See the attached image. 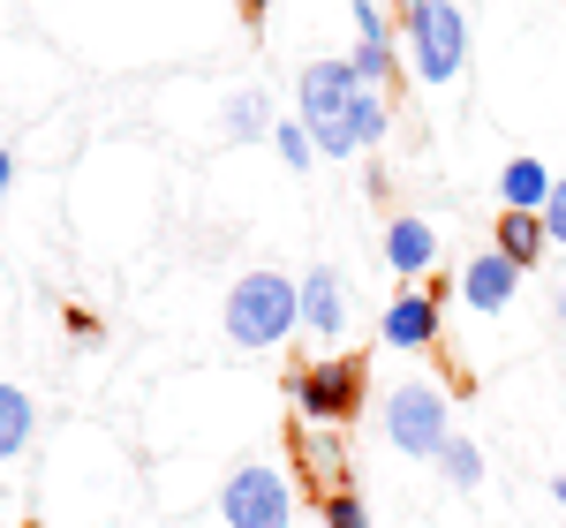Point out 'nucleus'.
<instances>
[{
	"label": "nucleus",
	"instance_id": "f257e3e1",
	"mask_svg": "<svg viewBox=\"0 0 566 528\" xmlns=\"http://www.w3.org/2000/svg\"><path fill=\"white\" fill-rule=\"evenodd\" d=\"M287 332H303V279H287V272H272V264L242 272V279L227 287V340L264 355V348H280Z\"/></svg>",
	"mask_w": 566,
	"mask_h": 528
},
{
	"label": "nucleus",
	"instance_id": "f03ea898",
	"mask_svg": "<svg viewBox=\"0 0 566 528\" xmlns=\"http://www.w3.org/2000/svg\"><path fill=\"white\" fill-rule=\"evenodd\" d=\"M400 39H408V68L423 84H453L469 68V15L453 0H408L400 8Z\"/></svg>",
	"mask_w": 566,
	"mask_h": 528
},
{
	"label": "nucleus",
	"instance_id": "7ed1b4c3",
	"mask_svg": "<svg viewBox=\"0 0 566 528\" xmlns=\"http://www.w3.org/2000/svg\"><path fill=\"white\" fill-rule=\"evenodd\" d=\"M378 423H386L392 453H408V461H438L446 439H453V393L431 386V378H408V386H392V393H386Z\"/></svg>",
	"mask_w": 566,
	"mask_h": 528
},
{
	"label": "nucleus",
	"instance_id": "20e7f679",
	"mask_svg": "<svg viewBox=\"0 0 566 528\" xmlns=\"http://www.w3.org/2000/svg\"><path fill=\"white\" fill-rule=\"evenodd\" d=\"M219 521L227 528H287L295 521V484L272 461H242L219 490Z\"/></svg>",
	"mask_w": 566,
	"mask_h": 528
},
{
	"label": "nucleus",
	"instance_id": "39448f33",
	"mask_svg": "<svg viewBox=\"0 0 566 528\" xmlns=\"http://www.w3.org/2000/svg\"><path fill=\"white\" fill-rule=\"evenodd\" d=\"M363 378H370V362L363 355H333V362H310L287 378V400L303 408L317 431H333V423H348L355 408H363Z\"/></svg>",
	"mask_w": 566,
	"mask_h": 528
},
{
	"label": "nucleus",
	"instance_id": "423d86ee",
	"mask_svg": "<svg viewBox=\"0 0 566 528\" xmlns=\"http://www.w3.org/2000/svg\"><path fill=\"white\" fill-rule=\"evenodd\" d=\"M355 98H363V84H355L348 61H310L303 76H295V106H303L295 122H303V129H340Z\"/></svg>",
	"mask_w": 566,
	"mask_h": 528
},
{
	"label": "nucleus",
	"instance_id": "0eeeda50",
	"mask_svg": "<svg viewBox=\"0 0 566 528\" xmlns=\"http://www.w3.org/2000/svg\"><path fill=\"white\" fill-rule=\"evenodd\" d=\"M378 340L400 355H423L438 348V295H423V287H408V295H392L386 317H378Z\"/></svg>",
	"mask_w": 566,
	"mask_h": 528
},
{
	"label": "nucleus",
	"instance_id": "6e6552de",
	"mask_svg": "<svg viewBox=\"0 0 566 528\" xmlns=\"http://www.w3.org/2000/svg\"><path fill=\"white\" fill-rule=\"evenodd\" d=\"M303 332H317V340L348 332V279H340V264H310L303 272Z\"/></svg>",
	"mask_w": 566,
	"mask_h": 528
},
{
	"label": "nucleus",
	"instance_id": "1a4fd4ad",
	"mask_svg": "<svg viewBox=\"0 0 566 528\" xmlns=\"http://www.w3.org/2000/svg\"><path fill=\"white\" fill-rule=\"evenodd\" d=\"M514 287H522V264L499 257V250H483V257L461 264V303L483 309V317H499V309L514 303Z\"/></svg>",
	"mask_w": 566,
	"mask_h": 528
},
{
	"label": "nucleus",
	"instance_id": "9d476101",
	"mask_svg": "<svg viewBox=\"0 0 566 528\" xmlns=\"http://www.w3.org/2000/svg\"><path fill=\"white\" fill-rule=\"evenodd\" d=\"M552 167L544 159H506V175H499V212H544L552 204Z\"/></svg>",
	"mask_w": 566,
	"mask_h": 528
},
{
	"label": "nucleus",
	"instance_id": "9b49d317",
	"mask_svg": "<svg viewBox=\"0 0 566 528\" xmlns=\"http://www.w3.org/2000/svg\"><path fill=\"white\" fill-rule=\"evenodd\" d=\"M386 264L400 272V279H423V272L438 264V234L423 220H392L386 226Z\"/></svg>",
	"mask_w": 566,
	"mask_h": 528
},
{
	"label": "nucleus",
	"instance_id": "f8f14e48",
	"mask_svg": "<svg viewBox=\"0 0 566 528\" xmlns=\"http://www.w3.org/2000/svg\"><path fill=\"white\" fill-rule=\"evenodd\" d=\"M31 423H39L31 393L0 378V461H23V453H31Z\"/></svg>",
	"mask_w": 566,
	"mask_h": 528
},
{
	"label": "nucleus",
	"instance_id": "ddd939ff",
	"mask_svg": "<svg viewBox=\"0 0 566 528\" xmlns=\"http://www.w3.org/2000/svg\"><path fill=\"white\" fill-rule=\"evenodd\" d=\"M552 250V234H544V212H499V257H514L528 272V264Z\"/></svg>",
	"mask_w": 566,
	"mask_h": 528
},
{
	"label": "nucleus",
	"instance_id": "4468645a",
	"mask_svg": "<svg viewBox=\"0 0 566 528\" xmlns=\"http://www.w3.org/2000/svg\"><path fill=\"white\" fill-rule=\"evenodd\" d=\"M280 129V122H272V98H264V91H234V98H227V136H234V144H258V136H272Z\"/></svg>",
	"mask_w": 566,
	"mask_h": 528
},
{
	"label": "nucleus",
	"instance_id": "2eb2a0df",
	"mask_svg": "<svg viewBox=\"0 0 566 528\" xmlns=\"http://www.w3.org/2000/svg\"><path fill=\"white\" fill-rule=\"evenodd\" d=\"M348 68H355V84H363V91H386V76L400 68V39H355Z\"/></svg>",
	"mask_w": 566,
	"mask_h": 528
},
{
	"label": "nucleus",
	"instance_id": "dca6fc26",
	"mask_svg": "<svg viewBox=\"0 0 566 528\" xmlns=\"http://www.w3.org/2000/svg\"><path fill=\"white\" fill-rule=\"evenodd\" d=\"M438 476H446L453 490H476V484H483V453H476V439H461V431H453V439H446V453H438Z\"/></svg>",
	"mask_w": 566,
	"mask_h": 528
},
{
	"label": "nucleus",
	"instance_id": "f3484780",
	"mask_svg": "<svg viewBox=\"0 0 566 528\" xmlns=\"http://www.w3.org/2000/svg\"><path fill=\"white\" fill-rule=\"evenodd\" d=\"M272 151H280V159H287V167L303 175L310 159H317V136H310L303 122H280V129H272Z\"/></svg>",
	"mask_w": 566,
	"mask_h": 528
},
{
	"label": "nucleus",
	"instance_id": "a211bd4d",
	"mask_svg": "<svg viewBox=\"0 0 566 528\" xmlns=\"http://www.w3.org/2000/svg\"><path fill=\"white\" fill-rule=\"evenodd\" d=\"M325 528H370L363 498H355V490H325Z\"/></svg>",
	"mask_w": 566,
	"mask_h": 528
},
{
	"label": "nucleus",
	"instance_id": "6ab92c4d",
	"mask_svg": "<svg viewBox=\"0 0 566 528\" xmlns=\"http://www.w3.org/2000/svg\"><path fill=\"white\" fill-rule=\"evenodd\" d=\"M544 234H552V250H566V175L552 181V204H544Z\"/></svg>",
	"mask_w": 566,
	"mask_h": 528
},
{
	"label": "nucleus",
	"instance_id": "aec40b11",
	"mask_svg": "<svg viewBox=\"0 0 566 528\" xmlns=\"http://www.w3.org/2000/svg\"><path fill=\"white\" fill-rule=\"evenodd\" d=\"M355 39H392V23H386L378 0H355Z\"/></svg>",
	"mask_w": 566,
	"mask_h": 528
},
{
	"label": "nucleus",
	"instance_id": "412c9836",
	"mask_svg": "<svg viewBox=\"0 0 566 528\" xmlns=\"http://www.w3.org/2000/svg\"><path fill=\"white\" fill-rule=\"evenodd\" d=\"M8 189H15V151L0 144V197H8Z\"/></svg>",
	"mask_w": 566,
	"mask_h": 528
},
{
	"label": "nucleus",
	"instance_id": "4be33fe9",
	"mask_svg": "<svg viewBox=\"0 0 566 528\" xmlns=\"http://www.w3.org/2000/svg\"><path fill=\"white\" fill-rule=\"evenodd\" d=\"M552 309H559V332H566V287H559V295H552Z\"/></svg>",
	"mask_w": 566,
	"mask_h": 528
},
{
	"label": "nucleus",
	"instance_id": "5701e85b",
	"mask_svg": "<svg viewBox=\"0 0 566 528\" xmlns=\"http://www.w3.org/2000/svg\"><path fill=\"white\" fill-rule=\"evenodd\" d=\"M559 506H566V468H559Z\"/></svg>",
	"mask_w": 566,
	"mask_h": 528
}]
</instances>
